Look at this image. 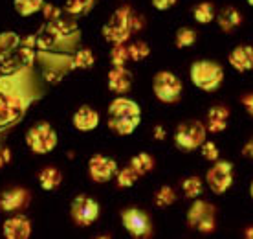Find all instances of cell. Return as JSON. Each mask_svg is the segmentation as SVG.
Masks as SVG:
<instances>
[{
    "mask_svg": "<svg viewBox=\"0 0 253 239\" xmlns=\"http://www.w3.org/2000/svg\"><path fill=\"white\" fill-rule=\"evenodd\" d=\"M139 121H141V109L134 100L118 96L108 105V127L116 134L120 136L132 134L139 125Z\"/></svg>",
    "mask_w": 253,
    "mask_h": 239,
    "instance_id": "6da1fadb",
    "label": "cell"
},
{
    "mask_svg": "<svg viewBox=\"0 0 253 239\" xmlns=\"http://www.w3.org/2000/svg\"><path fill=\"white\" fill-rule=\"evenodd\" d=\"M141 22L128 6L118 7L103 26V37L112 44H125L134 32H139Z\"/></svg>",
    "mask_w": 253,
    "mask_h": 239,
    "instance_id": "7a4b0ae2",
    "label": "cell"
},
{
    "mask_svg": "<svg viewBox=\"0 0 253 239\" xmlns=\"http://www.w3.org/2000/svg\"><path fill=\"white\" fill-rule=\"evenodd\" d=\"M189 77L196 88L204 92H216L224 81V68L215 61L200 59L191 64Z\"/></svg>",
    "mask_w": 253,
    "mask_h": 239,
    "instance_id": "3957f363",
    "label": "cell"
},
{
    "mask_svg": "<svg viewBox=\"0 0 253 239\" xmlns=\"http://www.w3.org/2000/svg\"><path fill=\"white\" fill-rule=\"evenodd\" d=\"M206 140H208V129L198 120H191V121L180 123L176 127V132H174V144H176L180 151L185 153L200 149Z\"/></svg>",
    "mask_w": 253,
    "mask_h": 239,
    "instance_id": "277c9868",
    "label": "cell"
},
{
    "mask_svg": "<svg viewBox=\"0 0 253 239\" xmlns=\"http://www.w3.org/2000/svg\"><path fill=\"white\" fill-rule=\"evenodd\" d=\"M215 214V204L195 199V202L191 204L189 212H187V225H189V228H195L202 234H213L216 228Z\"/></svg>",
    "mask_w": 253,
    "mask_h": 239,
    "instance_id": "5b68a950",
    "label": "cell"
},
{
    "mask_svg": "<svg viewBox=\"0 0 253 239\" xmlns=\"http://www.w3.org/2000/svg\"><path fill=\"white\" fill-rule=\"evenodd\" d=\"M152 90H154V96L158 98L162 103H176L182 96V90H184V85L180 81V77L174 76L169 70H162L158 72L154 79H152Z\"/></svg>",
    "mask_w": 253,
    "mask_h": 239,
    "instance_id": "8992f818",
    "label": "cell"
},
{
    "mask_svg": "<svg viewBox=\"0 0 253 239\" xmlns=\"http://www.w3.org/2000/svg\"><path fill=\"white\" fill-rule=\"evenodd\" d=\"M57 132L48 121H41L37 125H33L26 134V142L35 155L51 153L57 147Z\"/></svg>",
    "mask_w": 253,
    "mask_h": 239,
    "instance_id": "52a82bcc",
    "label": "cell"
},
{
    "mask_svg": "<svg viewBox=\"0 0 253 239\" xmlns=\"http://www.w3.org/2000/svg\"><path fill=\"white\" fill-rule=\"evenodd\" d=\"M206 182L215 195L226 193L233 184V164L228 160H216L206 173Z\"/></svg>",
    "mask_w": 253,
    "mask_h": 239,
    "instance_id": "ba28073f",
    "label": "cell"
},
{
    "mask_svg": "<svg viewBox=\"0 0 253 239\" xmlns=\"http://www.w3.org/2000/svg\"><path fill=\"white\" fill-rule=\"evenodd\" d=\"M121 223L134 239H149L152 236L151 219L139 208H126L121 212Z\"/></svg>",
    "mask_w": 253,
    "mask_h": 239,
    "instance_id": "9c48e42d",
    "label": "cell"
},
{
    "mask_svg": "<svg viewBox=\"0 0 253 239\" xmlns=\"http://www.w3.org/2000/svg\"><path fill=\"white\" fill-rule=\"evenodd\" d=\"M70 214H72V219L76 221L77 227H90L99 217V204L92 197L77 195L72 201Z\"/></svg>",
    "mask_w": 253,
    "mask_h": 239,
    "instance_id": "30bf717a",
    "label": "cell"
},
{
    "mask_svg": "<svg viewBox=\"0 0 253 239\" xmlns=\"http://www.w3.org/2000/svg\"><path fill=\"white\" fill-rule=\"evenodd\" d=\"M118 170H120L118 162H116L114 158L105 157V155H94L88 160V175L97 184L112 180L116 173H118Z\"/></svg>",
    "mask_w": 253,
    "mask_h": 239,
    "instance_id": "8fae6325",
    "label": "cell"
},
{
    "mask_svg": "<svg viewBox=\"0 0 253 239\" xmlns=\"http://www.w3.org/2000/svg\"><path fill=\"white\" fill-rule=\"evenodd\" d=\"M229 109L226 105H213L206 114V129L211 134H220L228 129L229 123Z\"/></svg>",
    "mask_w": 253,
    "mask_h": 239,
    "instance_id": "7c38bea8",
    "label": "cell"
},
{
    "mask_svg": "<svg viewBox=\"0 0 253 239\" xmlns=\"http://www.w3.org/2000/svg\"><path fill=\"white\" fill-rule=\"evenodd\" d=\"M130 87H132L130 70H126V66H112V70L108 72V88H110V92L123 96L130 90Z\"/></svg>",
    "mask_w": 253,
    "mask_h": 239,
    "instance_id": "4fadbf2b",
    "label": "cell"
},
{
    "mask_svg": "<svg viewBox=\"0 0 253 239\" xmlns=\"http://www.w3.org/2000/svg\"><path fill=\"white\" fill-rule=\"evenodd\" d=\"M30 202V191L24 188L7 189L0 195V210L2 212H19Z\"/></svg>",
    "mask_w": 253,
    "mask_h": 239,
    "instance_id": "5bb4252c",
    "label": "cell"
},
{
    "mask_svg": "<svg viewBox=\"0 0 253 239\" xmlns=\"http://www.w3.org/2000/svg\"><path fill=\"white\" fill-rule=\"evenodd\" d=\"M228 61L231 64V68L237 72H250L253 70V46L250 44H241L229 52Z\"/></svg>",
    "mask_w": 253,
    "mask_h": 239,
    "instance_id": "9a60e30c",
    "label": "cell"
},
{
    "mask_svg": "<svg viewBox=\"0 0 253 239\" xmlns=\"http://www.w3.org/2000/svg\"><path fill=\"white\" fill-rule=\"evenodd\" d=\"M4 236H6V239H30L32 223L24 215L11 217L4 223Z\"/></svg>",
    "mask_w": 253,
    "mask_h": 239,
    "instance_id": "2e32d148",
    "label": "cell"
},
{
    "mask_svg": "<svg viewBox=\"0 0 253 239\" xmlns=\"http://www.w3.org/2000/svg\"><path fill=\"white\" fill-rule=\"evenodd\" d=\"M72 121H74V127H76L77 131L88 132L94 131L95 127L99 125V114H97L95 109L88 107V105H81L76 111Z\"/></svg>",
    "mask_w": 253,
    "mask_h": 239,
    "instance_id": "e0dca14e",
    "label": "cell"
},
{
    "mask_svg": "<svg viewBox=\"0 0 253 239\" xmlns=\"http://www.w3.org/2000/svg\"><path fill=\"white\" fill-rule=\"evenodd\" d=\"M216 22L224 33H231L242 24V13L233 6H226L216 13Z\"/></svg>",
    "mask_w": 253,
    "mask_h": 239,
    "instance_id": "ac0fdd59",
    "label": "cell"
},
{
    "mask_svg": "<svg viewBox=\"0 0 253 239\" xmlns=\"http://www.w3.org/2000/svg\"><path fill=\"white\" fill-rule=\"evenodd\" d=\"M63 182V173L57 170V168H44V170L39 171V184H41V188L46 189V191H51V189H55L61 186Z\"/></svg>",
    "mask_w": 253,
    "mask_h": 239,
    "instance_id": "d6986e66",
    "label": "cell"
},
{
    "mask_svg": "<svg viewBox=\"0 0 253 239\" xmlns=\"http://www.w3.org/2000/svg\"><path fill=\"white\" fill-rule=\"evenodd\" d=\"M193 19L198 24H209L216 19V9L211 2H200L193 7Z\"/></svg>",
    "mask_w": 253,
    "mask_h": 239,
    "instance_id": "ffe728a7",
    "label": "cell"
},
{
    "mask_svg": "<svg viewBox=\"0 0 253 239\" xmlns=\"http://www.w3.org/2000/svg\"><path fill=\"white\" fill-rule=\"evenodd\" d=\"M139 177L147 175L154 170V158L149 155V153H138L136 157L130 158V164H128Z\"/></svg>",
    "mask_w": 253,
    "mask_h": 239,
    "instance_id": "44dd1931",
    "label": "cell"
},
{
    "mask_svg": "<svg viewBox=\"0 0 253 239\" xmlns=\"http://www.w3.org/2000/svg\"><path fill=\"white\" fill-rule=\"evenodd\" d=\"M44 2L46 0H13V6L20 17H32L42 9Z\"/></svg>",
    "mask_w": 253,
    "mask_h": 239,
    "instance_id": "7402d4cb",
    "label": "cell"
},
{
    "mask_svg": "<svg viewBox=\"0 0 253 239\" xmlns=\"http://www.w3.org/2000/svg\"><path fill=\"white\" fill-rule=\"evenodd\" d=\"M94 63H95L94 52L90 50V48H81V50H77L76 54H74L70 66H72V68L86 70V68H90V66H94Z\"/></svg>",
    "mask_w": 253,
    "mask_h": 239,
    "instance_id": "603a6c76",
    "label": "cell"
},
{
    "mask_svg": "<svg viewBox=\"0 0 253 239\" xmlns=\"http://www.w3.org/2000/svg\"><path fill=\"white\" fill-rule=\"evenodd\" d=\"M176 202V191L171 186H162L154 193V206L156 208H167Z\"/></svg>",
    "mask_w": 253,
    "mask_h": 239,
    "instance_id": "cb8c5ba5",
    "label": "cell"
},
{
    "mask_svg": "<svg viewBox=\"0 0 253 239\" xmlns=\"http://www.w3.org/2000/svg\"><path fill=\"white\" fill-rule=\"evenodd\" d=\"M182 191L187 199H198L204 191V184L198 177H187L182 182Z\"/></svg>",
    "mask_w": 253,
    "mask_h": 239,
    "instance_id": "d4e9b609",
    "label": "cell"
},
{
    "mask_svg": "<svg viewBox=\"0 0 253 239\" xmlns=\"http://www.w3.org/2000/svg\"><path fill=\"white\" fill-rule=\"evenodd\" d=\"M126 48H128L130 61H136V63H139V61H143V59H147V57L151 56V46L147 43H143V41H136V43L128 44Z\"/></svg>",
    "mask_w": 253,
    "mask_h": 239,
    "instance_id": "484cf974",
    "label": "cell"
},
{
    "mask_svg": "<svg viewBox=\"0 0 253 239\" xmlns=\"http://www.w3.org/2000/svg\"><path fill=\"white\" fill-rule=\"evenodd\" d=\"M138 179H139V175L130 168V166H126L123 170H118V173H116V184H118L120 188H130V186L136 184Z\"/></svg>",
    "mask_w": 253,
    "mask_h": 239,
    "instance_id": "4316f807",
    "label": "cell"
},
{
    "mask_svg": "<svg viewBox=\"0 0 253 239\" xmlns=\"http://www.w3.org/2000/svg\"><path fill=\"white\" fill-rule=\"evenodd\" d=\"M128 61H130L128 48L125 44H114L112 50H110V63H112V66H125Z\"/></svg>",
    "mask_w": 253,
    "mask_h": 239,
    "instance_id": "83f0119b",
    "label": "cell"
},
{
    "mask_svg": "<svg viewBox=\"0 0 253 239\" xmlns=\"http://www.w3.org/2000/svg\"><path fill=\"white\" fill-rule=\"evenodd\" d=\"M196 41V32L193 28H180L176 32V37H174V43H176V48H189L193 46Z\"/></svg>",
    "mask_w": 253,
    "mask_h": 239,
    "instance_id": "f1b7e54d",
    "label": "cell"
},
{
    "mask_svg": "<svg viewBox=\"0 0 253 239\" xmlns=\"http://www.w3.org/2000/svg\"><path fill=\"white\" fill-rule=\"evenodd\" d=\"M200 151H202V157L208 160V162H216V160H220V151H218V147H216L215 142H211V140H206L200 147Z\"/></svg>",
    "mask_w": 253,
    "mask_h": 239,
    "instance_id": "f546056e",
    "label": "cell"
},
{
    "mask_svg": "<svg viewBox=\"0 0 253 239\" xmlns=\"http://www.w3.org/2000/svg\"><path fill=\"white\" fill-rule=\"evenodd\" d=\"M20 43V39L17 33L13 32H4L0 33V52H9L13 50L17 44Z\"/></svg>",
    "mask_w": 253,
    "mask_h": 239,
    "instance_id": "4dcf8cb0",
    "label": "cell"
},
{
    "mask_svg": "<svg viewBox=\"0 0 253 239\" xmlns=\"http://www.w3.org/2000/svg\"><path fill=\"white\" fill-rule=\"evenodd\" d=\"M86 9H88V0H68L64 6V11L70 15H81Z\"/></svg>",
    "mask_w": 253,
    "mask_h": 239,
    "instance_id": "1f68e13d",
    "label": "cell"
},
{
    "mask_svg": "<svg viewBox=\"0 0 253 239\" xmlns=\"http://www.w3.org/2000/svg\"><path fill=\"white\" fill-rule=\"evenodd\" d=\"M42 15H44L46 20H50V22H53V20L61 19V13H63V9L57 6H53V4H50V2H44V6H42Z\"/></svg>",
    "mask_w": 253,
    "mask_h": 239,
    "instance_id": "d6a6232c",
    "label": "cell"
},
{
    "mask_svg": "<svg viewBox=\"0 0 253 239\" xmlns=\"http://www.w3.org/2000/svg\"><path fill=\"white\" fill-rule=\"evenodd\" d=\"M13 118H15V111L9 105V101L0 100V123H6V121H9Z\"/></svg>",
    "mask_w": 253,
    "mask_h": 239,
    "instance_id": "836d02e7",
    "label": "cell"
},
{
    "mask_svg": "<svg viewBox=\"0 0 253 239\" xmlns=\"http://www.w3.org/2000/svg\"><path fill=\"white\" fill-rule=\"evenodd\" d=\"M152 2V7L154 9H158V11H167V9H171L174 4H176L178 0H151Z\"/></svg>",
    "mask_w": 253,
    "mask_h": 239,
    "instance_id": "e575fe53",
    "label": "cell"
},
{
    "mask_svg": "<svg viewBox=\"0 0 253 239\" xmlns=\"http://www.w3.org/2000/svg\"><path fill=\"white\" fill-rule=\"evenodd\" d=\"M242 105L246 109V113L250 114V116H253V94L244 96V98H242Z\"/></svg>",
    "mask_w": 253,
    "mask_h": 239,
    "instance_id": "d590c367",
    "label": "cell"
},
{
    "mask_svg": "<svg viewBox=\"0 0 253 239\" xmlns=\"http://www.w3.org/2000/svg\"><path fill=\"white\" fill-rule=\"evenodd\" d=\"M242 155H244L246 158H252L253 160V138H250L246 144H244V147H242Z\"/></svg>",
    "mask_w": 253,
    "mask_h": 239,
    "instance_id": "8d00e7d4",
    "label": "cell"
},
{
    "mask_svg": "<svg viewBox=\"0 0 253 239\" xmlns=\"http://www.w3.org/2000/svg\"><path fill=\"white\" fill-rule=\"evenodd\" d=\"M154 140H165V129L162 125L154 127Z\"/></svg>",
    "mask_w": 253,
    "mask_h": 239,
    "instance_id": "74e56055",
    "label": "cell"
},
{
    "mask_svg": "<svg viewBox=\"0 0 253 239\" xmlns=\"http://www.w3.org/2000/svg\"><path fill=\"white\" fill-rule=\"evenodd\" d=\"M2 157H4V160H6V164L7 162H11V151H9V149H2Z\"/></svg>",
    "mask_w": 253,
    "mask_h": 239,
    "instance_id": "f35d334b",
    "label": "cell"
},
{
    "mask_svg": "<svg viewBox=\"0 0 253 239\" xmlns=\"http://www.w3.org/2000/svg\"><path fill=\"white\" fill-rule=\"evenodd\" d=\"M244 239H253V227H248L244 232Z\"/></svg>",
    "mask_w": 253,
    "mask_h": 239,
    "instance_id": "ab89813d",
    "label": "cell"
},
{
    "mask_svg": "<svg viewBox=\"0 0 253 239\" xmlns=\"http://www.w3.org/2000/svg\"><path fill=\"white\" fill-rule=\"evenodd\" d=\"M6 166V160H4V157H2V153H0V168H4Z\"/></svg>",
    "mask_w": 253,
    "mask_h": 239,
    "instance_id": "60d3db41",
    "label": "cell"
},
{
    "mask_svg": "<svg viewBox=\"0 0 253 239\" xmlns=\"http://www.w3.org/2000/svg\"><path fill=\"white\" fill-rule=\"evenodd\" d=\"M250 195H252V199H253V180H252V184H250Z\"/></svg>",
    "mask_w": 253,
    "mask_h": 239,
    "instance_id": "b9f144b4",
    "label": "cell"
},
{
    "mask_svg": "<svg viewBox=\"0 0 253 239\" xmlns=\"http://www.w3.org/2000/svg\"><path fill=\"white\" fill-rule=\"evenodd\" d=\"M95 239H110V236H99V238H95Z\"/></svg>",
    "mask_w": 253,
    "mask_h": 239,
    "instance_id": "7bdbcfd3",
    "label": "cell"
},
{
    "mask_svg": "<svg viewBox=\"0 0 253 239\" xmlns=\"http://www.w3.org/2000/svg\"><path fill=\"white\" fill-rule=\"evenodd\" d=\"M246 2H248V4H250V6L253 7V0H246Z\"/></svg>",
    "mask_w": 253,
    "mask_h": 239,
    "instance_id": "ee69618b",
    "label": "cell"
}]
</instances>
